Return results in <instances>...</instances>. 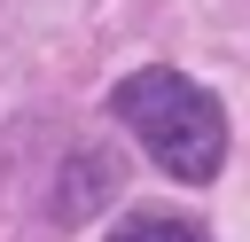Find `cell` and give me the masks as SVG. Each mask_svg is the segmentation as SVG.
<instances>
[{
	"label": "cell",
	"mask_w": 250,
	"mask_h": 242,
	"mask_svg": "<svg viewBox=\"0 0 250 242\" xmlns=\"http://www.w3.org/2000/svg\"><path fill=\"white\" fill-rule=\"evenodd\" d=\"M109 109L133 125V141L156 156V172H172L188 187L219 180V164H227V109L188 70H133L109 94Z\"/></svg>",
	"instance_id": "6da1fadb"
},
{
	"label": "cell",
	"mask_w": 250,
	"mask_h": 242,
	"mask_svg": "<svg viewBox=\"0 0 250 242\" xmlns=\"http://www.w3.org/2000/svg\"><path fill=\"white\" fill-rule=\"evenodd\" d=\"M86 187H94V203H102V195H109V164L78 148V156H70V180H62V195H55V211H62V219H86Z\"/></svg>",
	"instance_id": "7a4b0ae2"
},
{
	"label": "cell",
	"mask_w": 250,
	"mask_h": 242,
	"mask_svg": "<svg viewBox=\"0 0 250 242\" xmlns=\"http://www.w3.org/2000/svg\"><path fill=\"white\" fill-rule=\"evenodd\" d=\"M109 242H211L203 226H188V219H164V211H133Z\"/></svg>",
	"instance_id": "3957f363"
}]
</instances>
